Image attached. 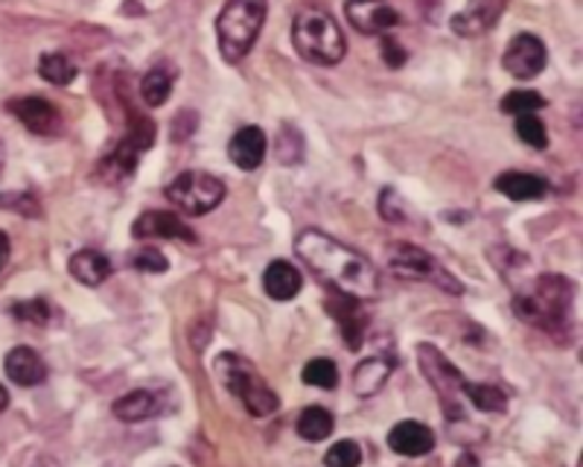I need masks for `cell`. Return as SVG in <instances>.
I'll list each match as a JSON object with an SVG mask.
<instances>
[{"instance_id":"cell-41","label":"cell","mask_w":583,"mask_h":467,"mask_svg":"<svg viewBox=\"0 0 583 467\" xmlns=\"http://www.w3.org/2000/svg\"><path fill=\"white\" fill-rule=\"evenodd\" d=\"M3 164H7V153H3V141H0V173H3Z\"/></svg>"},{"instance_id":"cell-30","label":"cell","mask_w":583,"mask_h":467,"mask_svg":"<svg viewBox=\"0 0 583 467\" xmlns=\"http://www.w3.org/2000/svg\"><path fill=\"white\" fill-rule=\"evenodd\" d=\"M540 108H545V97L543 94H537V91L531 89H517L511 91V94H504L502 103H499V112L502 114H531V112H540Z\"/></svg>"},{"instance_id":"cell-33","label":"cell","mask_w":583,"mask_h":467,"mask_svg":"<svg viewBox=\"0 0 583 467\" xmlns=\"http://www.w3.org/2000/svg\"><path fill=\"white\" fill-rule=\"evenodd\" d=\"M324 465L327 467H360L362 465V447L351 438L336 442L324 453Z\"/></svg>"},{"instance_id":"cell-12","label":"cell","mask_w":583,"mask_h":467,"mask_svg":"<svg viewBox=\"0 0 583 467\" xmlns=\"http://www.w3.org/2000/svg\"><path fill=\"white\" fill-rule=\"evenodd\" d=\"M344 15L362 35H385L399 24V12L388 0H347Z\"/></svg>"},{"instance_id":"cell-26","label":"cell","mask_w":583,"mask_h":467,"mask_svg":"<svg viewBox=\"0 0 583 467\" xmlns=\"http://www.w3.org/2000/svg\"><path fill=\"white\" fill-rule=\"evenodd\" d=\"M76 65H73L71 56H64V53H44V56L39 59V76L44 82H50V85H59V89H64V85H71L73 80H76Z\"/></svg>"},{"instance_id":"cell-9","label":"cell","mask_w":583,"mask_h":467,"mask_svg":"<svg viewBox=\"0 0 583 467\" xmlns=\"http://www.w3.org/2000/svg\"><path fill=\"white\" fill-rule=\"evenodd\" d=\"M225 194H228V187H225L222 178L201 173V169H185L167 185V199L187 217L210 214L222 205Z\"/></svg>"},{"instance_id":"cell-14","label":"cell","mask_w":583,"mask_h":467,"mask_svg":"<svg viewBox=\"0 0 583 467\" xmlns=\"http://www.w3.org/2000/svg\"><path fill=\"white\" fill-rule=\"evenodd\" d=\"M504 9H508V0H467L461 12L452 15L449 27L461 39H479L499 24Z\"/></svg>"},{"instance_id":"cell-5","label":"cell","mask_w":583,"mask_h":467,"mask_svg":"<svg viewBox=\"0 0 583 467\" xmlns=\"http://www.w3.org/2000/svg\"><path fill=\"white\" fill-rule=\"evenodd\" d=\"M216 374L228 392L246 406L254 418H269L280 406L274 388L263 380V374L254 369V363H248L240 354H219L216 356Z\"/></svg>"},{"instance_id":"cell-7","label":"cell","mask_w":583,"mask_h":467,"mask_svg":"<svg viewBox=\"0 0 583 467\" xmlns=\"http://www.w3.org/2000/svg\"><path fill=\"white\" fill-rule=\"evenodd\" d=\"M155 144V123L144 114L132 112V123H128V132L121 144L114 146L112 153L105 155L103 164H100V178L105 185H117V181H126V178L135 176L137 162L146 149H153Z\"/></svg>"},{"instance_id":"cell-13","label":"cell","mask_w":583,"mask_h":467,"mask_svg":"<svg viewBox=\"0 0 583 467\" xmlns=\"http://www.w3.org/2000/svg\"><path fill=\"white\" fill-rule=\"evenodd\" d=\"M132 237L135 240H181L190 242V246L199 242L196 231L173 210H146V214H140L132 226Z\"/></svg>"},{"instance_id":"cell-29","label":"cell","mask_w":583,"mask_h":467,"mask_svg":"<svg viewBox=\"0 0 583 467\" xmlns=\"http://www.w3.org/2000/svg\"><path fill=\"white\" fill-rule=\"evenodd\" d=\"M301 380H304L306 386L327 388L330 392V388L339 386V369L333 360H327V356H315V360H310V363L304 365Z\"/></svg>"},{"instance_id":"cell-25","label":"cell","mask_w":583,"mask_h":467,"mask_svg":"<svg viewBox=\"0 0 583 467\" xmlns=\"http://www.w3.org/2000/svg\"><path fill=\"white\" fill-rule=\"evenodd\" d=\"M333 427H336V421H333V415L324 406H306L298 415V435L304 442H324V438L333 435Z\"/></svg>"},{"instance_id":"cell-16","label":"cell","mask_w":583,"mask_h":467,"mask_svg":"<svg viewBox=\"0 0 583 467\" xmlns=\"http://www.w3.org/2000/svg\"><path fill=\"white\" fill-rule=\"evenodd\" d=\"M167 409H169L167 397L160 395V392H153V388H135V392L117 397L112 406L114 418L126 421V424L158 418V415H164Z\"/></svg>"},{"instance_id":"cell-4","label":"cell","mask_w":583,"mask_h":467,"mask_svg":"<svg viewBox=\"0 0 583 467\" xmlns=\"http://www.w3.org/2000/svg\"><path fill=\"white\" fill-rule=\"evenodd\" d=\"M269 15V0H228L216 18V41L228 65H240L254 50Z\"/></svg>"},{"instance_id":"cell-40","label":"cell","mask_w":583,"mask_h":467,"mask_svg":"<svg viewBox=\"0 0 583 467\" xmlns=\"http://www.w3.org/2000/svg\"><path fill=\"white\" fill-rule=\"evenodd\" d=\"M7 406H9V392L3 386H0V412L7 409Z\"/></svg>"},{"instance_id":"cell-17","label":"cell","mask_w":583,"mask_h":467,"mask_svg":"<svg viewBox=\"0 0 583 467\" xmlns=\"http://www.w3.org/2000/svg\"><path fill=\"white\" fill-rule=\"evenodd\" d=\"M388 447L397 456L420 459V456L435 450V433H431V427H426L424 421H399L388 433Z\"/></svg>"},{"instance_id":"cell-38","label":"cell","mask_w":583,"mask_h":467,"mask_svg":"<svg viewBox=\"0 0 583 467\" xmlns=\"http://www.w3.org/2000/svg\"><path fill=\"white\" fill-rule=\"evenodd\" d=\"M9 251H12V246H9V237H7V231H0V272H3V267H7Z\"/></svg>"},{"instance_id":"cell-23","label":"cell","mask_w":583,"mask_h":467,"mask_svg":"<svg viewBox=\"0 0 583 467\" xmlns=\"http://www.w3.org/2000/svg\"><path fill=\"white\" fill-rule=\"evenodd\" d=\"M67 269H71L73 278L80 283H85V287H103V283L112 278V260L94 249L76 251L71 258V263H67Z\"/></svg>"},{"instance_id":"cell-19","label":"cell","mask_w":583,"mask_h":467,"mask_svg":"<svg viewBox=\"0 0 583 467\" xmlns=\"http://www.w3.org/2000/svg\"><path fill=\"white\" fill-rule=\"evenodd\" d=\"M266 149H269L266 132L260 126H242L228 144V158L248 173V169H257L266 162Z\"/></svg>"},{"instance_id":"cell-18","label":"cell","mask_w":583,"mask_h":467,"mask_svg":"<svg viewBox=\"0 0 583 467\" xmlns=\"http://www.w3.org/2000/svg\"><path fill=\"white\" fill-rule=\"evenodd\" d=\"M3 369H7V377L21 388L41 386V383L48 380V365H44V360L27 345L12 347L7 354V360H3Z\"/></svg>"},{"instance_id":"cell-1","label":"cell","mask_w":583,"mask_h":467,"mask_svg":"<svg viewBox=\"0 0 583 467\" xmlns=\"http://www.w3.org/2000/svg\"><path fill=\"white\" fill-rule=\"evenodd\" d=\"M295 251L327 290L351 295L356 301L379 299V292H383L379 269L362 251L351 249L347 242L336 240L319 228H306L298 234Z\"/></svg>"},{"instance_id":"cell-3","label":"cell","mask_w":583,"mask_h":467,"mask_svg":"<svg viewBox=\"0 0 583 467\" xmlns=\"http://www.w3.org/2000/svg\"><path fill=\"white\" fill-rule=\"evenodd\" d=\"M292 44H295L298 56L310 62V65L333 68L339 65L347 53V41H344L342 27L327 9L304 7L292 21Z\"/></svg>"},{"instance_id":"cell-35","label":"cell","mask_w":583,"mask_h":467,"mask_svg":"<svg viewBox=\"0 0 583 467\" xmlns=\"http://www.w3.org/2000/svg\"><path fill=\"white\" fill-rule=\"evenodd\" d=\"M132 267L137 269V272H149V274H160L167 272L169 269V260L160 255L158 249H153V246H146V249H140L132 258Z\"/></svg>"},{"instance_id":"cell-2","label":"cell","mask_w":583,"mask_h":467,"mask_svg":"<svg viewBox=\"0 0 583 467\" xmlns=\"http://www.w3.org/2000/svg\"><path fill=\"white\" fill-rule=\"evenodd\" d=\"M575 301V283L563 274H540L513 299L517 319L543 333H560L569 328V313Z\"/></svg>"},{"instance_id":"cell-36","label":"cell","mask_w":583,"mask_h":467,"mask_svg":"<svg viewBox=\"0 0 583 467\" xmlns=\"http://www.w3.org/2000/svg\"><path fill=\"white\" fill-rule=\"evenodd\" d=\"M379 50H383V62L388 68H403L406 65V48L399 44L397 39H392V35H383V44H379Z\"/></svg>"},{"instance_id":"cell-31","label":"cell","mask_w":583,"mask_h":467,"mask_svg":"<svg viewBox=\"0 0 583 467\" xmlns=\"http://www.w3.org/2000/svg\"><path fill=\"white\" fill-rule=\"evenodd\" d=\"M9 313L15 315L18 322L44 328V324H50V319H53V307H50L44 299H27V301H15V304L9 307Z\"/></svg>"},{"instance_id":"cell-39","label":"cell","mask_w":583,"mask_h":467,"mask_svg":"<svg viewBox=\"0 0 583 467\" xmlns=\"http://www.w3.org/2000/svg\"><path fill=\"white\" fill-rule=\"evenodd\" d=\"M452 467H479V459H476L472 453H461V456H458V461Z\"/></svg>"},{"instance_id":"cell-34","label":"cell","mask_w":583,"mask_h":467,"mask_svg":"<svg viewBox=\"0 0 583 467\" xmlns=\"http://www.w3.org/2000/svg\"><path fill=\"white\" fill-rule=\"evenodd\" d=\"M0 208L15 210V214H21V217H27V219L41 217L39 199H35L32 194H0Z\"/></svg>"},{"instance_id":"cell-27","label":"cell","mask_w":583,"mask_h":467,"mask_svg":"<svg viewBox=\"0 0 583 467\" xmlns=\"http://www.w3.org/2000/svg\"><path fill=\"white\" fill-rule=\"evenodd\" d=\"M464 397L479 412H504V406H508V395L499 386H490V383H467Z\"/></svg>"},{"instance_id":"cell-37","label":"cell","mask_w":583,"mask_h":467,"mask_svg":"<svg viewBox=\"0 0 583 467\" xmlns=\"http://www.w3.org/2000/svg\"><path fill=\"white\" fill-rule=\"evenodd\" d=\"M196 126H199L196 112H181L176 121H173V141H187V137L196 132Z\"/></svg>"},{"instance_id":"cell-28","label":"cell","mask_w":583,"mask_h":467,"mask_svg":"<svg viewBox=\"0 0 583 467\" xmlns=\"http://www.w3.org/2000/svg\"><path fill=\"white\" fill-rule=\"evenodd\" d=\"M274 155H278L280 164H301L304 162V135L295 129V126H289L283 123L278 132V141H274Z\"/></svg>"},{"instance_id":"cell-8","label":"cell","mask_w":583,"mask_h":467,"mask_svg":"<svg viewBox=\"0 0 583 467\" xmlns=\"http://www.w3.org/2000/svg\"><path fill=\"white\" fill-rule=\"evenodd\" d=\"M388 269H392L397 278H406V281H426L440 287L444 292H452V295H461L464 287L458 278L447 272V269L440 267L438 260L431 258L429 251H424L415 242H392L388 246Z\"/></svg>"},{"instance_id":"cell-32","label":"cell","mask_w":583,"mask_h":467,"mask_svg":"<svg viewBox=\"0 0 583 467\" xmlns=\"http://www.w3.org/2000/svg\"><path fill=\"white\" fill-rule=\"evenodd\" d=\"M517 135L520 141H525L528 146H534V149H545L549 146V132H545V123L537 117L534 112L531 114H517Z\"/></svg>"},{"instance_id":"cell-22","label":"cell","mask_w":583,"mask_h":467,"mask_svg":"<svg viewBox=\"0 0 583 467\" xmlns=\"http://www.w3.org/2000/svg\"><path fill=\"white\" fill-rule=\"evenodd\" d=\"M394 371V360L392 356H368L362 360L356 369H353V392L360 397H374L379 395L392 377Z\"/></svg>"},{"instance_id":"cell-15","label":"cell","mask_w":583,"mask_h":467,"mask_svg":"<svg viewBox=\"0 0 583 467\" xmlns=\"http://www.w3.org/2000/svg\"><path fill=\"white\" fill-rule=\"evenodd\" d=\"M324 307H327L330 319H336L339 322L344 345L351 347V351H360L362 342H365V331H368V313L362 310V301L333 292V295L324 301Z\"/></svg>"},{"instance_id":"cell-11","label":"cell","mask_w":583,"mask_h":467,"mask_svg":"<svg viewBox=\"0 0 583 467\" xmlns=\"http://www.w3.org/2000/svg\"><path fill=\"white\" fill-rule=\"evenodd\" d=\"M7 112L21 121L32 135L53 137L64 129L62 112L44 97H15L7 103Z\"/></svg>"},{"instance_id":"cell-21","label":"cell","mask_w":583,"mask_h":467,"mask_svg":"<svg viewBox=\"0 0 583 467\" xmlns=\"http://www.w3.org/2000/svg\"><path fill=\"white\" fill-rule=\"evenodd\" d=\"M304 287V278L289 260H272L263 272V290L274 301H292Z\"/></svg>"},{"instance_id":"cell-10","label":"cell","mask_w":583,"mask_h":467,"mask_svg":"<svg viewBox=\"0 0 583 467\" xmlns=\"http://www.w3.org/2000/svg\"><path fill=\"white\" fill-rule=\"evenodd\" d=\"M545 62H549V50H545L543 39L534 33L513 35L502 56V68L513 80H534L545 71Z\"/></svg>"},{"instance_id":"cell-24","label":"cell","mask_w":583,"mask_h":467,"mask_svg":"<svg viewBox=\"0 0 583 467\" xmlns=\"http://www.w3.org/2000/svg\"><path fill=\"white\" fill-rule=\"evenodd\" d=\"M173 82H176V73L169 71L167 65H155L144 73V80H140V97L149 108H158L169 100L173 94Z\"/></svg>"},{"instance_id":"cell-6","label":"cell","mask_w":583,"mask_h":467,"mask_svg":"<svg viewBox=\"0 0 583 467\" xmlns=\"http://www.w3.org/2000/svg\"><path fill=\"white\" fill-rule=\"evenodd\" d=\"M417 351V365L424 371V377L429 380V386L435 388V395L440 401V409H444V418L449 424H456V421H464V388H467V380H464L461 371L456 365L449 363L444 351H438L429 342H420L415 347Z\"/></svg>"},{"instance_id":"cell-20","label":"cell","mask_w":583,"mask_h":467,"mask_svg":"<svg viewBox=\"0 0 583 467\" xmlns=\"http://www.w3.org/2000/svg\"><path fill=\"white\" fill-rule=\"evenodd\" d=\"M493 187L511 201H537L549 194V181L534 173H520V169H508L496 178Z\"/></svg>"}]
</instances>
